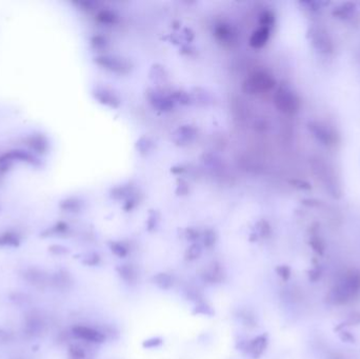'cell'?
<instances>
[{"instance_id":"7c38bea8","label":"cell","mask_w":360,"mask_h":359,"mask_svg":"<svg viewBox=\"0 0 360 359\" xmlns=\"http://www.w3.org/2000/svg\"><path fill=\"white\" fill-rule=\"evenodd\" d=\"M154 284L162 290H168L173 286V277L167 273H158L153 277Z\"/></svg>"},{"instance_id":"9c48e42d","label":"cell","mask_w":360,"mask_h":359,"mask_svg":"<svg viewBox=\"0 0 360 359\" xmlns=\"http://www.w3.org/2000/svg\"><path fill=\"white\" fill-rule=\"evenodd\" d=\"M357 10L356 3L354 2H343L339 5H337L332 12L333 17L342 19V20H348L351 19L354 16Z\"/></svg>"},{"instance_id":"5b68a950","label":"cell","mask_w":360,"mask_h":359,"mask_svg":"<svg viewBox=\"0 0 360 359\" xmlns=\"http://www.w3.org/2000/svg\"><path fill=\"white\" fill-rule=\"evenodd\" d=\"M275 104L277 109L287 114V115H295L300 110L301 102L295 92L288 88H280L275 95Z\"/></svg>"},{"instance_id":"4316f807","label":"cell","mask_w":360,"mask_h":359,"mask_svg":"<svg viewBox=\"0 0 360 359\" xmlns=\"http://www.w3.org/2000/svg\"><path fill=\"white\" fill-rule=\"evenodd\" d=\"M339 337H340V339L342 341H346V342H355V337L353 336V334H351L348 331L341 330L340 333H339Z\"/></svg>"},{"instance_id":"52a82bcc","label":"cell","mask_w":360,"mask_h":359,"mask_svg":"<svg viewBox=\"0 0 360 359\" xmlns=\"http://www.w3.org/2000/svg\"><path fill=\"white\" fill-rule=\"evenodd\" d=\"M201 277L209 284H219L225 279V272L220 263L217 261H212L206 268H204L201 273Z\"/></svg>"},{"instance_id":"3957f363","label":"cell","mask_w":360,"mask_h":359,"mask_svg":"<svg viewBox=\"0 0 360 359\" xmlns=\"http://www.w3.org/2000/svg\"><path fill=\"white\" fill-rule=\"evenodd\" d=\"M308 130L317 142L326 148H335L339 143V135L331 126L324 121L312 120L308 122Z\"/></svg>"},{"instance_id":"83f0119b","label":"cell","mask_w":360,"mask_h":359,"mask_svg":"<svg viewBox=\"0 0 360 359\" xmlns=\"http://www.w3.org/2000/svg\"><path fill=\"white\" fill-rule=\"evenodd\" d=\"M303 204L308 205V207H311V208H319L323 205V202L317 200V199H304L302 201Z\"/></svg>"},{"instance_id":"603a6c76","label":"cell","mask_w":360,"mask_h":359,"mask_svg":"<svg viewBox=\"0 0 360 359\" xmlns=\"http://www.w3.org/2000/svg\"><path fill=\"white\" fill-rule=\"evenodd\" d=\"M99 261H100V257H99L98 254L93 253V254H91V255H89V256H87L86 258H84L82 262L84 264H87V265L94 266V265H97L99 263Z\"/></svg>"},{"instance_id":"ba28073f","label":"cell","mask_w":360,"mask_h":359,"mask_svg":"<svg viewBox=\"0 0 360 359\" xmlns=\"http://www.w3.org/2000/svg\"><path fill=\"white\" fill-rule=\"evenodd\" d=\"M267 342H269V339H267L266 334L259 335L247 343L246 346L247 352L253 358H258L264 353V351L267 347Z\"/></svg>"},{"instance_id":"ffe728a7","label":"cell","mask_w":360,"mask_h":359,"mask_svg":"<svg viewBox=\"0 0 360 359\" xmlns=\"http://www.w3.org/2000/svg\"><path fill=\"white\" fill-rule=\"evenodd\" d=\"M276 273L278 274V276L282 279V280H289L291 277V268L289 265H278L276 268Z\"/></svg>"},{"instance_id":"d4e9b609","label":"cell","mask_w":360,"mask_h":359,"mask_svg":"<svg viewBox=\"0 0 360 359\" xmlns=\"http://www.w3.org/2000/svg\"><path fill=\"white\" fill-rule=\"evenodd\" d=\"M49 251L51 252V253L55 254V255H64V254H66L68 252L67 248L63 247V246H58V244H55V246H51L49 248Z\"/></svg>"},{"instance_id":"7402d4cb","label":"cell","mask_w":360,"mask_h":359,"mask_svg":"<svg viewBox=\"0 0 360 359\" xmlns=\"http://www.w3.org/2000/svg\"><path fill=\"white\" fill-rule=\"evenodd\" d=\"M301 4L304 5L309 11L316 13V12H319L321 10V5L327 4V3L326 2L325 3L324 2H319V1H310V0H309V1H302Z\"/></svg>"},{"instance_id":"8fae6325","label":"cell","mask_w":360,"mask_h":359,"mask_svg":"<svg viewBox=\"0 0 360 359\" xmlns=\"http://www.w3.org/2000/svg\"><path fill=\"white\" fill-rule=\"evenodd\" d=\"M117 272L119 276L128 284H132L137 279V273L131 264H121L117 266Z\"/></svg>"},{"instance_id":"2e32d148","label":"cell","mask_w":360,"mask_h":359,"mask_svg":"<svg viewBox=\"0 0 360 359\" xmlns=\"http://www.w3.org/2000/svg\"><path fill=\"white\" fill-rule=\"evenodd\" d=\"M71 359H87V353L84 349L79 345H72L68 348Z\"/></svg>"},{"instance_id":"d6986e66","label":"cell","mask_w":360,"mask_h":359,"mask_svg":"<svg viewBox=\"0 0 360 359\" xmlns=\"http://www.w3.org/2000/svg\"><path fill=\"white\" fill-rule=\"evenodd\" d=\"M163 342H164V340L160 337H152V338L144 340L142 342V347L147 348V349H154V348L162 346Z\"/></svg>"},{"instance_id":"e0dca14e","label":"cell","mask_w":360,"mask_h":359,"mask_svg":"<svg viewBox=\"0 0 360 359\" xmlns=\"http://www.w3.org/2000/svg\"><path fill=\"white\" fill-rule=\"evenodd\" d=\"M111 251L114 255H116L119 258H124L128 255V249L120 242H112L111 243Z\"/></svg>"},{"instance_id":"4fadbf2b","label":"cell","mask_w":360,"mask_h":359,"mask_svg":"<svg viewBox=\"0 0 360 359\" xmlns=\"http://www.w3.org/2000/svg\"><path fill=\"white\" fill-rule=\"evenodd\" d=\"M20 243L19 238L16 234L11 232H5L0 235V246H9V247H18Z\"/></svg>"},{"instance_id":"44dd1931","label":"cell","mask_w":360,"mask_h":359,"mask_svg":"<svg viewBox=\"0 0 360 359\" xmlns=\"http://www.w3.org/2000/svg\"><path fill=\"white\" fill-rule=\"evenodd\" d=\"M216 242V236L214 234V232L212 231H208L205 232L204 237H203V244L205 248H212L214 247V244Z\"/></svg>"},{"instance_id":"277c9868","label":"cell","mask_w":360,"mask_h":359,"mask_svg":"<svg viewBox=\"0 0 360 359\" xmlns=\"http://www.w3.org/2000/svg\"><path fill=\"white\" fill-rule=\"evenodd\" d=\"M311 43L318 53L324 55H332L335 52V45L330 33L321 26H313L309 30Z\"/></svg>"},{"instance_id":"cb8c5ba5","label":"cell","mask_w":360,"mask_h":359,"mask_svg":"<svg viewBox=\"0 0 360 359\" xmlns=\"http://www.w3.org/2000/svg\"><path fill=\"white\" fill-rule=\"evenodd\" d=\"M309 273V279L313 282H315L317 280L320 279L321 277V269L319 268V264H316L315 268L312 269L311 271L308 272Z\"/></svg>"},{"instance_id":"484cf974","label":"cell","mask_w":360,"mask_h":359,"mask_svg":"<svg viewBox=\"0 0 360 359\" xmlns=\"http://www.w3.org/2000/svg\"><path fill=\"white\" fill-rule=\"evenodd\" d=\"M292 183H293L294 187H296L298 189H300V190H306V191H308V190H311L312 189V186L310 185V183L304 181V180L296 179V180H293Z\"/></svg>"},{"instance_id":"7a4b0ae2","label":"cell","mask_w":360,"mask_h":359,"mask_svg":"<svg viewBox=\"0 0 360 359\" xmlns=\"http://www.w3.org/2000/svg\"><path fill=\"white\" fill-rule=\"evenodd\" d=\"M310 164L314 175L321 182L327 192L336 199L340 198L342 195L341 187L338 179H337L334 169L328 164V163L321 157H313L310 160Z\"/></svg>"},{"instance_id":"6da1fadb","label":"cell","mask_w":360,"mask_h":359,"mask_svg":"<svg viewBox=\"0 0 360 359\" xmlns=\"http://www.w3.org/2000/svg\"><path fill=\"white\" fill-rule=\"evenodd\" d=\"M360 294V271L351 270L346 273L342 281L335 286L327 294V301L343 304L353 300Z\"/></svg>"},{"instance_id":"8992f818","label":"cell","mask_w":360,"mask_h":359,"mask_svg":"<svg viewBox=\"0 0 360 359\" xmlns=\"http://www.w3.org/2000/svg\"><path fill=\"white\" fill-rule=\"evenodd\" d=\"M72 333L74 334L75 337L91 343H102L106 338L103 332L96 330L94 327L81 325L73 326Z\"/></svg>"},{"instance_id":"30bf717a","label":"cell","mask_w":360,"mask_h":359,"mask_svg":"<svg viewBox=\"0 0 360 359\" xmlns=\"http://www.w3.org/2000/svg\"><path fill=\"white\" fill-rule=\"evenodd\" d=\"M318 225L315 224L313 225L311 228V237L309 240V244L311 246V248L313 249V251L317 253L318 255H324L325 253V242L324 240L321 239L319 236L317 235V231H318Z\"/></svg>"},{"instance_id":"9a60e30c","label":"cell","mask_w":360,"mask_h":359,"mask_svg":"<svg viewBox=\"0 0 360 359\" xmlns=\"http://www.w3.org/2000/svg\"><path fill=\"white\" fill-rule=\"evenodd\" d=\"M358 324H360V312H357V313H354V314H352L346 320V322H343L339 326H337L334 330L337 331V332H340L341 330H343L344 326H355V325H358Z\"/></svg>"},{"instance_id":"ac0fdd59","label":"cell","mask_w":360,"mask_h":359,"mask_svg":"<svg viewBox=\"0 0 360 359\" xmlns=\"http://www.w3.org/2000/svg\"><path fill=\"white\" fill-rule=\"evenodd\" d=\"M194 314H201V315H213L214 312L211 307L204 302H199L194 310Z\"/></svg>"},{"instance_id":"5bb4252c","label":"cell","mask_w":360,"mask_h":359,"mask_svg":"<svg viewBox=\"0 0 360 359\" xmlns=\"http://www.w3.org/2000/svg\"><path fill=\"white\" fill-rule=\"evenodd\" d=\"M201 253H202V248L200 244L193 243V244H191V246L188 248V250L186 251L185 258H186V261H193L200 257Z\"/></svg>"}]
</instances>
